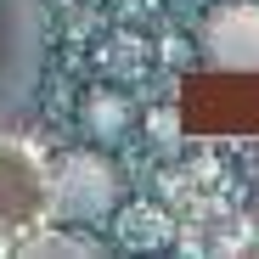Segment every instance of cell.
<instances>
[{
	"mask_svg": "<svg viewBox=\"0 0 259 259\" xmlns=\"http://www.w3.org/2000/svg\"><path fill=\"white\" fill-rule=\"evenodd\" d=\"M51 51V6L46 0H0V136L23 124L39 96Z\"/></svg>",
	"mask_w": 259,
	"mask_h": 259,
	"instance_id": "6da1fadb",
	"label": "cell"
},
{
	"mask_svg": "<svg viewBox=\"0 0 259 259\" xmlns=\"http://www.w3.org/2000/svg\"><path fill=\"white\" fill-rule=\"evenodd\" d=\"M46 197L62 226H96L124 203V169L113 163L107 147H73L51 163Z\"/></svg>",
	"mask_w": 259,
	"mask_h": 259,
	"instance_id": "7a4b0ae2",
	"label": "cell"
},
{
	"mask_svg": "<svg viewBox=\"0 0 259 259\" xmlns=\"http://www.w3.org/2000/svg\"><path fill=\"white\" fill-rule=\"evenodd\" d=\"M203 62L220 73H259V0H220L203 17Z\"/></svg>",
	"mask_w": 259,
	"mask_h": 259,
	"instance_id": "3957f363",
	"label": "cell"
},
{
	"mask_svg": "<svg viewBox=\"0 0 259 259\" xmlns=\"http://www.w3.org/2000/svg\"><path fill=\"white\" fill-rule=\"evenodd\" d=\"M79 130L91 147H118L130 141V130H136V102H130L118 84H91V91L79 96Z\"/></svg>",
	"mask_w": 259,
	"mask_h": 259,
	"instance_id": "277c9868",
	"label": "cell"
},
{
	"mask_svg": "<svg viewBox=\"0 0 259 259\" xmlns=\"http://www.w3.org/2000/svg\"><path fill=\"white\" fill-rule=\"evenodd\" d=\"M28 253H102L96 242H79V237H51V242H34Z\"/></svg>",
	"mask_w": 259,
	"mask_h": 259,
	"instance_id": "5b68a950",
	"label": "cell"
}]
</instances>
